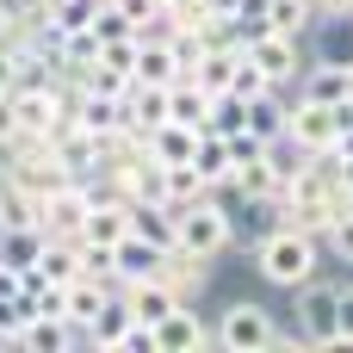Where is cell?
<instances>
[{
  "mask_svg": "<svg viewBox=\"0 0 353 353\" xmlns=\"http://www.w3.org/2000/svg\"><path fill=\"white\" fill-rule=\"evenodd\" d=\"M323 236H310V230H298V223H279V230H267V236H254L248 242V261H254V273L267 279V285H279V292H298L304 279H316L323 273Z\"/></svg>",
  "mask_w": 353,
  "mask_h": 353,
  "instance_id": "cell-1",
  "label": "cell"
},
{
  "mask_svg": "<svg viewBox=\"0 0 353 353\" xmlns=\"http://www.w3.org/2000/svg\"><path fill=\"white\" fill-rule=\"evenodd\" d=\"M236 242V211L211 192V199H192L180 205V248L186 254H205V261H223Z\"/></svg>",
  "mask_w": 353,
  "mask_h": 353,
  "instance_id": "cell-2",
  "label": "cell"
},
{
  "mask_svg": "<svg viewBox=\"0 0 353 353\" xmlns=\"http://www.w3.org/2000/svg\"><path fill=\"white\" fill-rule=\"evenodd\" d=\"M292 316H298L310 347H341V285L335 279H323V273L304 279L292 292Z\"/></svg>",
  "mask_w": 353,
  "mask_h": 353,
  "instance_id": "cell-3",
  "label": "cell"
},
{
  "mask_svg": "<svg viewBox=\"0 0 353 353\" xmlns=\"http://www.w3.org/2000/svg\"><path fill=\"white\" fill-rule=\"evenodd\" d=\"M211 335H217V347H230V353H267L273 341H279V323L267 316V304H254V298H230V304L217 310Z\"/></svg>",
  "mask_w": 353,
  "mask_h": 353,
  "instance_id": "cell-4",
  "label": "cell"
},
{
  "mask_svg": "<svg viewBox=\"0 0 353 353\" xmlns=\"http://www.w3.org/2000/svg\"><path fill=\"white\" fill-rule=\"evenodd\" d=\"M341 124H347V105H323V99H310V93L285 99V137L304 143L310 155H329L335 137H341Z\"/></svg>",
  "mask_w": 353,
  "mask_h": 353,
  "instance_id": "cell-5",
  "label": "cell"
},
{
  "mask_svg": "<svg viewBox=\"0 0 353 353\" xmlns=\"http://www.w3.org/2000/svg\"><path fill=\"white\" fill-rule=\"evenodd\" d=\"M242 50L261 62V74H267L279 93H285L292 81H304V68H310V62H304V37H292V31H261V37H248Z\"/></svg>",
  "mask_w": 353,
  "mask_h": 353,
  "instance_id": "cell-6",
  "label": "cell"
},
{
  "mask_svg": "<svg viewBox=\"0 0 353 353\" xmlns=\"http://www.w3.org/2000/svg\"><path fill=\"white\" fill-rule=\"evenodd\" d=\"M155 353H199V347H217V335H211V323L199 316V304H174L155 329Z\"/></svg>",
  "mask_w": 353,
  "mask_h": 353,
  "instance_id": "cell-7",
  "label": "cell"
},
{
  "mask_svg": "<svg viewBox=\"0 0 353 353\" xmlns=\"http://www.w3.org/2000/svg\"><path fill=\"white\" fill-rule=\"evenodd\" d=\"M211 273H217V261H205V254H186V248H174L168 261H161V285L180 298V304H199L205 292H211Z\"/></svg>",
  "mask_w": 353,
  "mask_h": 353,
  "instance_id": "cell-8",
  "label": "cell"
},
{
  "mask_svg": "<svg viewBox=\"0 0 353 353\" xmlns=\"http://www.w3.org/2000/svg\"><path fill=\"white\" fill-rule=\"evenodd\" d=\"M130 329H137V310H130V298H124V285L93 310V323H87V347H118L124 353V341H130Z\"/></svg>",
  "mask_w": 353,
  "mask_h": 353,
  "instance_id": "cell-9",
  "label": "cell"
},
{
  "mask_svg": "<svg viewBox=\"0 0 353 353\" xmlns=\"http://www.w3.org/2000/svg\"><path fill=\"white\" fill-rule=\"evenodd\" d=\"M174 248H161V242H149V236H124L118 248H112V267H118V285H137V279H155L161 273V261H168Z\"/></svg>",
  "mask_w": 353,
  "mask_h": 353,
  "instance_id": "cell-10",
  "label": "cell"
},
{
  "mask_svg": "<svg viewBox=\"0 0 353 353\" xmlns=\"http://www.w3.org/2000/svg\"><path fill=\"white\" fill-rule=\"evenodd\" d=\"M155 124H168V87L130 81V87H124V130H130V137H149Z\"/></svg>",
  "mask_w": 353,
  "mask_h": 353,
  "instance_id": "cell-11",
  "label": "cell"
},
{
  "mask_svg": "<svg viewBox=\"0 0 353 353\" xmlns=\"http://www.w3.org/2000/svg\"><path fill=\"white\" fill-rule=\"evenodd\" d=\"M211 112H217V93H205L192 74H180V81L168 87V118H174V124H186V130H211Z\"/></svg>",
  "mask_w": 353,
  "mask_h": 353,
  "instance_id": "cell-12",
  "label": "cell"
},
{
  "mask_svg": "<svg viewBox=\"0 0 353 353\" xmlns=\"http://www.w3.org/2000/svg\"><path fill=\"white\" fill-rule=\"evenodd\" d=\"M186 68H180V50L168 43V37H137V81H149V87H174Z\"/></svg>",
  "mask_w": 353,
  "mask_h": 353,
  "instance_id": "cell-13",
  "label": "cell"
},
{
  "mask_svg": "<svg viewBox=\"0 0 353 353\" xmlns=\"http://www.w3.org/2000/svg\"><path fill=\"white\" fill-rule=\"evenodd\" d=\"M74 124H81L87 137L124 130V93H81V99H74Z\"/></svg>",
  "mask_w": 353,
  "mask_h": 353,
  "instance_id": "cell-14",
  "label": "cell"
},
{
  "mask_svg": "<svg viewBox=\"0 0 353 353\" xmlns=\"http://www.w3.org/2000/svg\"><path fill=\"white\" fill-rule=\"evenodd\" d=\"M298 93H310V99H323V105H347V62L316 56V62L304 68V87H298Z\"/></svg>",
  "mask_w": 353,
  "mask_h": 353,
  "instance_id": "cell-15",
  "label": "cell"
},
{
  "mask_svg": "<svg viewBox=\"0 0 353 353\" xmlns=\"http://www.w3.org/2000/svg\"><path fill=\"white\" fill-rule=\"evenodd\" d=\"M192 168H199V174H205L211 186H223V180H230V168H236V155H230V137H223V130H199Z\"/></svg>",
  "mask_w": 353,
  "mask_h": 353,
  "instance_id": "cell-16",
  "label": "cell"
},
{
  "mask_svg": "<svg viewBox=\"0 0 353 353\" xmlns=\"http://www.w3.org/2000/svg\"><path fill=\"white\" fill-rule=\"evenodd\" d=\"M236 56H242V43H236V50H205V56L192 62V81H199L205 93H230V87H236Z\"/></svg>",
  "mask_w": 353,
  "mask_h": 353,
  "instance_id": "cell-17",
  "label": "cell"
},
{
  "mask_svg": "<svg viewBox=\"0 0 353 353\" xmlns=\"http://www.w3.org/2000/svg\"><path fill=\"white\" fill-rule=\"evenodd\" d=\"M143 143H149V155H155V161H192L199 130H186V124H174V118H168V124H155Z\"/></svg>",
  "mask_w": 353,
  "mask_h": 353,
  "instance_id": "cell-18",
  "label": "cell"
},
{
  "mask_svg": "<svg viewBox=\"0 0 353 353\" xmlns=\"http://www.w3.org/2000/svg\"><path fill=\"white\" fill-rule=\"evenodd\" d=\"M124 298H130L137 323H149V329H155V323H161V316H168V310L180 304V298H174V292H168L161 279H137V285H124Z\"/></svg>",
  "mask_w": 353,
  "mask_h": 353,
  "instance_id": "cell-19",
  "label": "cell"
},
{
  "mask_svg": "<svg viewBox=\"0 0 353 353\" xmlns=\"http://www.w3.org/2000/svg\"><path fill=\"white\" fill-rule=\"evenodd\" d=\"M248 130L267 137V143H279V137H285V93H261V99H248Z\"/></svg>",
  "mask_w": 353,
  "mask_h": 353,
  "instance_id": "cell-20",
  "label": "cell"
},
{
  "mask_svg": "<svg viewBox=\"0 0 353 353\" xmlns=\"http://www.w3.org/2000/svg\"><path fill=\"white\" fill-rule=\"evenodd\" d=\"M267 19H273V31H292V37H304L310 31V0H267Z\"/></svg>",
  "mask_w": 353,
  "mask_h": 353,
  "instance_id": "cell-21",
  "label": "cell"
},
{
  "mask_svg": "<svg viewBox=\"0 0 353 353\" xmlns=\"http://www.w3.org/2000/svg\"><path fill=\"white\" fill-rule=\"evenodd\" d=\"M211 130H223V137L248 130V99H242V93H217V112H211Z\"/></svg>",
  "mask_w": 353,
  "mask_h": 353,
  "instance_id": "cell-22",
  "label": "cell"
},
{
  "mask_svg": "<svg viewBox=\"0 0 353 353\" xmlns=\"http://www.w3.org/2000/svg\"><path fill=\"white\" fill-rule=\"evenodd\" d=\"M323 248L341 261V267H353V211H341L335 223H329V236H323Z\"/></svg>",
  "mask_w": 353,
  "mask_h": 353,
  "instance_id": "cell-23",
  "label": "cell"
},
{
  "mask_svg": "<svg viewBox=\"0 0 353 353\" xmlns=\"http://www.w3.org/2000/svg\"><path fill=\"white\" fill-rule=\"evenodd\" d=\"M25 68H31V62H25L12 43H0V93H12V87L25 81Z\"/></svg>",
  "mask_w": 353,
  "mask_h": 353,
  "instance_id": "cell-24",
  "label": "cell"
},
{
  "mask_svg": "<svg viewBox=\"0 0 353 353\" xmlns=\"http://www.w3.org/2000/svg\"><path fill=\"white\" fill-rule=\"evenodd\" d=\"M12 137H25V130H19V112H12V93H0V143H12Z\"/></svg>",
  "mask_w": 353,
  "mask_h": 353,
  "instance_id": "cell-25",
  "label": "cell"
},
{
  "mask_svg": "<svg viewBox=\"0 0 353 353\" xmlns=\"http://www.w3.org/2000/svg\"><path fill=\"white\" fill-rule=\"evenodd\" d=\"M341 347H353V279H341Z\"/></svg>",
  "mask_w": 353,
  "mask_h": 353,
  "instance_id": "cell-26",
  "label": "cell"
},
{
  "mask_svg": "<svg viewBox=\"0 0 353 353\" xmlns=\"http://www.w3.org/2000/svg\"><path fill=\"white\" fill-rule=\"evenodd\" d=\"M316 19H353V0H310Z\"/></svg>",
  "mask_w": 353,
  "mask_h": 353,
  "instance_id": "cell-27",
  "label": "cell"
},
{
  "mask_svg": "<svg viewBox=\"0 0 353 353\" xmlns=\"http://www.w3.org/2000/svg\"><path fill=\"white\" fill-rule=\"evenodd\" d=\"M199 6H205V12H236L242 0H199Z\"/></svg>",
  "mask_w": 353,
  "mask_h": 353,
  "instance_id": "cell-28",
  "label": "cell"
},
{
  "mask_svg": "<svg viewBox=\"0 0 353 353\" xmlns=\"http://www.w3.org/2000/svg\"><path fill=\"white\" fill-rule=\"evenodd\" d=\"M347 105H353V62H347Z\"/></svg>",
  "mask_w": 353,
  "mask_h": 353,
  "instance_id": "cell-29",
  "label": "cell"
}]
</instances>
